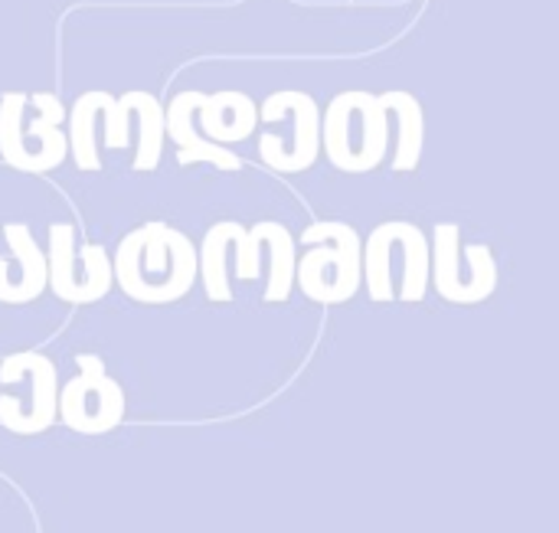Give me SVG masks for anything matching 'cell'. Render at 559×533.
Here are the masks:
<instances>
[{"label": "cell", "mask_w": 559, "mask_h": 533, "mask_svg": "<svg viewBox=\"0 0 559 533\" xmlns=\"http://www.w3.org/2000/svg\"><path fill=\"white\" fill-rule=\"evenodd\" d=\"M111 275L138 305H174L197 282V249L190 236L154 220L118 242Z\"/></svg>", "instance_id": "cell-1"}, {"label": "cell", "mask_w": 559, "mask_h": 533, "mask_svg": "<svg viewBox=\"0 0 559 533\" xmlns=\"http://www.w3.org/2000/svg\"><path fill=\"white\" fill-rule=\"evenodd\" d=\"M360 272L367 295L377 305L386 301H423L429 292V239L416 223L386 220L373 226L364 242Z\"/></svg>", "instance_id": "cell-2"}, {"label": "cell", "mask_w": 559, "mask_h": 533, "mask_svg": "<svg viewBox=\"0 0 559 533\" xmlns=\"http://www.w3.org/2000/svg\"><path fill=\"white\" fill-rule=\"evenodd\" d=\"M66 108L52 92H7L0 98V157L23 174H46L69 154Z\"/></svg>", "instance_id": "cell-3"}, {"label": "cell", "mask_w": 559, "mask_h": 533, "mask_svg": "<svg viewBox=\"0 0 559 533\" xmlns=\"http://www.w3.org/2000/svg\"><path fill=\"white\" fill-rule=\"evenodd\" d=\"M301 246H308V252L295 262V285L308 301L344 305L360 292L364 239L350 223L341 220L311 223L301 233Z\"/></svg>", "instance_id": "cell-4"}, {"label": "cell", "mask_w": 559, "mask_h": 533, "mask_svg": "<svg viewBox=\"0 0 559 533\" xmlns=\"http://www.w3.org/2000/svg\"><path fill=\"white\" fill-rule=\"evenodd\" d=\"M390 147V115L367 88H347L321 115V151L344 174H367Z\"/></svg>", "instance_id": "cell-5"}, {"label": "cell", "mask_w": 559, "mask_h": 533, "mask_svg": "<svg viewBox=\"0 0 559 533\" xmlns=\"http://www.w3.org/2000/svg\"><path fill=\"white\" fill-rule=\"evenodd\" d=\"M59 374L39 351L10 354L0 364V426L13 436H39L56 426Z\"/></svg>", "instance_id": "cell-6"}, {"label": "cell", "mask_w": 559, "mask_h": 533, "mask_svg": "<svg viewBox=\"0 0 559 533\" xmlns=\"http://www.w3.org/2000/svg\"><path fill=\"white\" fill-rule=\"evenodd\" d=\"M459 223H439L429 242V279L452 305H481L498 288V262L488 242L462 249Z\"/></svg>", "instance_id": "cell-7"}, {"label": "cell", "mask_w": 559, "mask_h": 533, "mask_svg": "<svg viewBox=\"0 0 559 533\" xmlns=\"http://www.w3.org/2000/svg\"><path fill=\"white\" fill-rule=\"evenodd\" d=\"M115 285L111 256L102 242L75 246L72 223L49 226V252H46V288L66 305H95Z\"/></svg>", "instance_id": "cell-8"}, {"label": "cell", "mask_w": 559, "mask_h": 533, "mask_svg": "<svg viewBox=\"0 0 559 533\" xmlns=\"http://www.w3.org/2000/svg\"><path fill=\"white\" fill-rule=\"evenodd\" d=\"M79 374L59 387V406L56 419H62L66 429L79 436H105L124 423V390L121 383L105 370L102 357L79 354L75 357Z\"/></svg>", "instance_id": "cell-9"}, {"label": "cell", "mask_w": 559, "mask_h": 533, "mask_svg": "<svg viewBox=\"0 0 559 533\" xmlns=\"http://www.w3.org/2000/svg\"><path fill=\"white\" fill-rule=\"evenodd\" d=\"M259 111H285L292 118V144L285 134H262L259 157L282 174H301L318 164L321 157V108L301 88H278L272 92Z\"/></svg>", "instance_id": "cell-10"}, {"label": "cell", "mask_w": 559, "mask_h": 533, "mask_svg": "<svg viewBox=\"0 0 559 533\" xmlns=\"http://www.w3.org/2000/svg\"><path fill=\"white\" fill-rule=\"evenodd\" d=\"M3 239L13 256V269L0 256V305H29L46 292V252L36 246L26 223H7Z\"/></svg>", "instance_id": "cell-11"}, {"label": "cell", "mask_w": 559, "mask_h": 533, "mask_svg": "<svg viewBox=\"0 0 559 533\" xmlns=\"http://www.w3.org/2000/svg\"><path fill=\"white\" fill-rule=\"evenodd\" d=\"M197 111H200L206 141H216V144L242 141L259 125V105L239 88H223V92L203 95Z\"/></svg>", "instance_id": "cell-12"}, {"label": "cell", "mask_w": 559, "mask_h": 533, "mask_svg": "<svg viewBox=\"0 0 559 533\" xmlns=\"http://www.w3.org/2000/svg\"><path fill=\"white\" fill-rule=\"evenodd\" d=\"M386 115H396V157H393V170L406 174L416 170L419 157H423V138H426V115L423 105L413 92L403 88H390L383 95H377Z\"/></svg>", "instance_id": "cell-13"}, {"label": "cell", "mask_w": 559, "mask_h": 533, "mask_svg": "<svg viewBox=\"0 0 559 533\" xmlns=\"http://www.w3.org/2000/svg\"><path fill=\"white\" fill-rule=\"evenodd\" d=\"M239 226H242V223H236V220H219V223H213V226L206 229L200 249H197V275L203 279L206 298L216 301V305L233 301L226 262H229V249H233V239H236Z\"/></svg>", "instance_id": "cell-14"}, {"label": "cell", "mask_w": 559, "mask_h": 533, "mask_svg": "<svg viewBox=\"0 0 559 533\" xmlns=\"http://www.w3.org/2000/svg\"><path fill=\"white\" fill-rule=\"evenodd\" d=\"M252 229L259 233L262 249H269V285L262 298L269 305H282L292 298V288H295V262H298L295 236L278 220H259Z\"/></svg>", "instance_id": "cell-15"}, {"label": "cell", "mask_w": 559, "mask_h": 533, "mask_svg": "<svg viewBox=\"0 0 559 533\" xmlns=\"http://www.w3.org/2000/svg\"><path fill=\"white\" fill-rule=\"evenodd\" d=\"M108 92L102 88H92V92H82L75 98V105L66 111L69 118V154L75 161L79 170H98L102 167V157H98V141H95V121L102 118V105H105Z\"/></svg>", "instance_id": "cell-16"}, {"label": "cell", "mask_w": 559, "mask_h": 533, "mask_svg": "<svg viewBox=\"0 0 559 533\" xmlns=\"http://www.w3.org/2000/svg\"><path fill=\"white\" fill-rule=\"evenodd\" d=\"M121 102L138 115V154H134V170H154L164 151V105L141 88H131L121 95Z\"/></svg>", "instance_id": "cell-17"}, {"label": "cell", "mask_w": 559, "mask_h": 533, "mask_svg": "<svg viewBox=\"0 0 559 533\" xmlns=\"http://www.w3.org/2000/svg\"><path fill=\"white\" fill-rule=\"evenodd\" d=\"M200 102H203V92H197V88H183L170 98V105L164 111V134H170L177 147H190L200 138L193 131V111L200 108Z\"/></svg>", "instance_id": "cell-18"}, {"label": "cell", "mask_w": 559, "mask_h": 533, "mask_svg": "<svg viewBox=\"0 0 559 533\" xmlns=\"http://www.w3.org/2000/svg\"><path fill=\"white\" fill-rule=\"evenodd\" d=\"M177 164L180 167H190V164H213L219 170H242V157L233 154L229 147L216 144V141H206V138H197L190 147H177Z\"/></svg>", "instance_id": "cell-19"}, {"label": "cell", "mask_w": 559, "mask_h": 533, "mask_svg": "<svg viewBox=\"0 0 559 533\" xmlns=\"http://www.w3.org/2000/svg\"><path fill=\"white\" fill-rule=\"evenodd\" d=\"M233 252H236V275L242 282H252L262 275V242L255 229H239L233 239Z\"/></svg>", "instance_id": "cell-20"}, {"label": "cell", "mask_w": 559, "mask_h": 533, "mask_svg": "<svg viewBox=\"0 0 559 533\" xmlns=\"http://www.w3.org/2000/svg\"><path fill=\"white\" fill-rule=\"evenodd\" d=\"M102 118H105V144H108L111 151L128 147V141H131V128H128V121H131V108L121 102V95H118V98H115V95H108V98H105V105H102Z\"/></svg>", "instance_id": "cell-21"}]
</instances>
